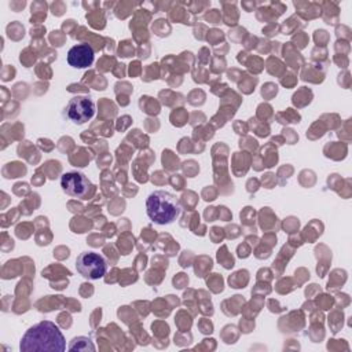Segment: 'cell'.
Wrapping results in <instances>:
<instances>
[{"label": "cell", "instance_id": "cell-1", "mask_svg": "<svg viewBox=\"0 0 352 352\" xmlns=\"http://www.w3.org/2000/svg\"><path fill=\"white\" fill-rule=\"evenodd\" d=\"M21 351H65L66 341L59 327L50 320H41L26 330L19 342Z\"/></svg>", "mask_w": 352, "mask_h": 352}, {"label": "cell", "instance_id": "cell-2", "mask_svg": "<svg viewBox=\"0 0 352 352\" xmlns=\"http://www.w3.org/2000/svg\"><path fill=\"white\" fill-rule=\"evenodd\" d=\"M146 213L153 223L165 226L176 220L180 213V205L169 191L155 190L147 197Z\"/></svg>", "mask_w": 352, "mask_h": 352}, {"label": "cell", "instance_id": "cell-6", "mask_svg": "<svg viewBox=\"0 0 352 352\" xmlns=\"http://www.w3.org/2000/svg\"><path fill=\"white\" fill-rule=\"evenodd\" d=\"M94 62V50L89 44L81 43L73 45L67 52V63L76 69H85Z\"/></svg>", "mask_w": 352, "mask_h": 352}, {"label": "cell", "instance_id": "cell-3", "mask_svg": "<svg viewBox=\"0 0 352 352\" xmlns=\"http://www.w3.org/2000/svg\"><path fill=\"white\" fill-rule=\"evenodd\" d=\"M76 268L82 278L88 280H96L104 276L107 271V263L99 253L82 252L76 258Z\"/></svg>", "mask_w": 352, "mask_h": 352}, {"label": "cell", "instance_id": "cell-4", "mask_svg": "<svg viewBox=\"0 0 352 352\" xmlns=\"http://www.w3.org/2000/svg\"><path fill=\"white\" fill-rule=\"evenodd\" d=\"M65 114L72 122L81 125L92 118L95 114V104L87 96H74L66 104Z\"/></svg>", "mask_w": 352, "mask_h": 352}, {"label": "cell", "instance_id": "cell-5", "mask_svg": "<svg viewBox=\"0 0 352 352\" xmlns=\"http://www.w3.org/2000/svg\"><path fill=\"white\" fill-rule=\"evenodd\" d=\"M63 192L73 198H84L91 188V182L81 172H66L60 176Z\"/></svg>", "mask_w": 352, "mask_h": 352}]
</instances>
